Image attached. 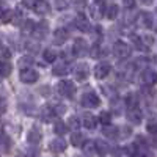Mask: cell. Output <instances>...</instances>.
I'll return each instance as SVG.
<instances>
[{
  "instance_id": "obj_26",
  "label": "cell",
  "mask_w": 157,
  "mask_h": 157,
  "mask_svg": "<svg viewBox=\"0 0 157 157\" xmlns=\"http://www.w3.org/2000/svg\"><path fill=\"white\" fill-rule=\"evenodd\" d=\"M118 11H120V6H118L116 3H110L107 5V11H105V16L109 19H115L118 16Z\"/></svg>"
},
{
  "instance_id": "obj_11",
  "label": "cell",
  "mask_w": 157,
  "mask_h": 157,
  "mask_svg": "<svg viewBox=\"0 0 157 157\" xmlns=\"http://www.w3.org/2000/svg\"><path fill=\"white\" fill-rule=\"evenodd\" d=\"M68 38H69V33H68L66 29H57L54 32V44L61 46L68 41Z\"/></svg>"
},
{
  "instance_id": "obj_18",
  "label": "cell",
  "mask_w": 157,
  "mask_h": 157,
  "mask_svg": "<svg viewBox=\"0 0 157 157\" xmlns=\"http://www.w3.org/2000/svg\"><path fill=\"white\" fill-rule=\"evenodd\" d=\"M35 27H36V24L32 19H25L21 25V32H22V35H29V33L35 32Z\"/></svg>"
},
{
  "instance_id": "obj_21",
  "label": "cell",
  "mask_w": 157,
  "mask_h": 157,
  "mask_svg": "<svg viewBox=\"0 0 157 157\" xmlns=\"http://www.w3.org/2000/svg\"><path fill=\"white\" fill-rule=\"evenodd\" d=\"M127 120L132 123V124H138L141 121V113L138 109H134V110H127Z\"/></svg>"
},
{
  "instance_id": "obj_17",
  "label": "cell",
  "mask_w": 157,
  "mask_h": 157,
  "mask_svg": "<svg viewBox=\"0 0 157 157\" xmlns=\"http://www.w3.org/2000/svg\"><path fill=\"white\" fill-rule=\"evenodd\" d=\"M27 140L30 145H38L41 141V132L38 130V127H33L29 130V135H27Z\"/></svg>"
},
{
  "instance_id": "obj_12",
  "label": "cell",
  "mask_w": 157,
  "mask_h": 157,
  "mask_svg": "<svg viewBox=\"0 0 157 157\" xmlns=\"http://www.w3.org/2000/svg\"><path fill=\"white\" fill-rule=\"evenodd\" d=\"M49 32V27H47V22L46 21H41V22H38L36 24V27H35V32H33V36L36 39H44L46 35Z\"/></svg>"
},
{
  "instance_id": "obj_24",
  "label": "cell",
  "mask_w": 157,
  "mask_h": 157,
  "mask_svg": "<svg viewBox=\"0 0 157 157\" xmlns=\"http://www.w3.org/2000/svg\"><path fill=\"white\" fill-rule=\"evenodd\" d=\"M33 11L38 13V14H46V13L50 11V5H49L47 2H36Z\"/></svg>"
},
{
  "instance_id": "obj_13",
  "label": "cell",
  "mask_w": 157,
  "mask_h": 157,
  "mask_svg": "<svg viewBox=\"0 0 157 157\" xmlns=\"http://www.w3.org/2000/svg\"><path fill=\"white\" fill-rule=\"evenodd\" d=\"M102 134L104 137H107V138H112V140H120V127L118 126H105L102 129Z\"/></svg>"
},
{
  "instance_id": "obj_2",
  "label": "cell",
  "mask_w": 157,
  "mask_h": 157,
  "mask_svg": "<svg viewBox=\"0 0 157 157\" xmlns=\"http://www.w3.org/2000/svg\"><path fill=\"white\" fill-rule=\"evenodd\" d=\"M90 49H88V44L83 38H75V41L72 44V54L75 57H85L90 54Z\"/></svg>"
},
{
  "instance_id": "obj_20",
  "label": "cell",
  "mask_w": 157,
  "mask_h": 157,
  "mask_svg": "<svg viewBox=\"0 0 157 157\" xmlns=\"http://www.w3.org/2000/svg\"><path fill=\"white\" fill-rule=\"evenodd\" d=\"M140 22H141L143 27L151 29V27H152V16H151V13L141 11V13H140Z\"/></svg>"
},
{
  "instance_id": "obj_25",
  "label": "cell",
  "mask_w": 157,
  "mask_h": 157,
  "mask_svg": "<svg viewBox=\"0 0 157 157\" xmlns=\"http://www.w3.org/2000/svg\"><path fill=\"white\" fill-rule=\"evenodd\" d=\"M96 149H98V154H101V155H105V154H109V151H110V146L107 145L104 140H98L96 141Z\"/></svg>"
},
{
  "instance_id": "obj_28",
  "label": "cell",
  "mask_w": 157,
  "mask_h": 157,
  "mask_svg": "<svg viewBox=\"0 0 157 157\" xmlns=\"http://www.w3.org/2000/svg\"><path fill=\"white\" fill-rule=\"evenodd\" d=\"M71 143L74 146H83L85 145V141H83V135L80 132H74L71 135Z\"/></svg>"
},
{
  "instance_id": "obj_37",
  "label": "cell",
  "mask_w": 157,
  "mask_h": 157,
  "mask_svg": "<svg viewBox=\"0 0 157 157\" xmlns=\"http://www.w3.org/2000/svg\"><path fill=\"white\" fill-rule=\"evenodd\" d=\"M130 134H132V129H130L129 126L120 127V138H126V137H129Z\"/></svg>"
},
{
  "instance_id": "obj_14",
  "label": "cell",
  "mask_w": 157,
  "mask_h": 157,
  "mask_svg": "<svg viewBox=\"0 0 157 157\" xmlns=\"http://www.w3.org/2000/svg\"><path fill=\"white\" fill-rule=\"evenodd\" d=\"M49 149L52 152H63L64 149H66V141H64L63 138H54L50 143H49Z\"/></svg>"
},
{
  "instance_id": "obj_30",
  "label": "cell",
  "mask_w": 157,
  "mask_h": 157,
  "mask_svg": "<svg viewBox=\"0 0 157 157\" xmlns=\"http://www.w3.org/2000/svg\"><path fill=\"white\" fill-rule=\"evenodd\" d=\"M43 55H44V60H46L47 63H54V61H55V58H57L55 50H52V49H46Z\"/></svg>"
},
{
  "instance_id": "obj_7",
  "label": "cell",
  "mask_w": 157,
  "mask_h": 157,
  "mask_svg": "<svg viewBox=\"0 0 157 157\" xmlns=\"http://www.w3.org/2000/svg\"><path fill=\"white\" fill-rule=\"evenodd\" d=\"M110 71H112L110 64L105 63V61H101V63H98L94 66V77L96 78H105L110 74Z\"/></svg>"
},
{
  "instance_id": "obj_6",
  "label": "cell",
  "mask_w": 157,
  "mask_h": 157,
  "mask_svg": "<svg viewBox=\"0 0 157 157\" xmlns=\"http://www.w3.org/2000/svg\"><path fill=\"white\" fill-rule=\"evenodd\" d=\"M19 78L24 82V83H35L38 80V72L32 68L29 69H21L19 72Z\"/></svg>"
},
{
  "instance_id": "obj_34",
  "label": "cell",
  "mask_w": 157,
  "mask_h": 157,
  "mask_svg": "<svg viewBox=\"0 0 157 157\" xmlns=\"http://www.w3.org/2000/svg\"><path fill=\"white\" fill-rule=\"evenodd\" d=\"M19 63H21L22 69H24V66H25V69H29L32 64H33V58H32V57H22V58L19 60Z\"/></svg>"
},
{
  "instance_id": "obj_22",
  "label": "cell",
  "mask_w": 157,
  "mask_h": 157,
  "mask_svg": "<svg viewBox=\"0 0 157 157\" xmlns=\"http://www.w3.org/2000/svg\"><path fill=\"white\" fill-rule=\"evenodd\" d=\"M82 149H83V154L88 155V157L94 155V151H98L96 149V141H91V140L85 141V145L82 146Z\"/></svg>"
},
{
  "instance_id": "obj_36",
  "label": "cell",
  "mask_w": 157,
  "mask_h": 157,
  "mask_svg": "<svg viewBox=\"0 0 157 157\" xmlns=\"http://www.w3.org/2000/svg\"><path fill=\"white\" fill-rule=\"evenodd\" d=\"M2 148H3V152H5V154H6V152H10L11 141H10V138H8V135H6V134H3V138H2Z\"/></svg>"
},
{
  "instance_id": "obj_10",
  "label": "cell",
  "mask_w": 157,
  "mask_h": 157,
  "mask_svg": "<svg viewBox=\"0 0 157 157\" xmlns=\"http://www.w3.org/2000/svg\"><path fill=\"white\" fill-rule=\"evenodd\" d=\"M74 24H75V27L80 32H90V29H91V25L88 22V17L83 14V13H78V14L75 16Z\"/></svg>"
},
{
  "instance_id": "obj_38",
  "label": "cell",
  "mask_w": 157,
  "mask_h": 157,
  "mask_svg": "<svg viewBox=\"0 0 157 157\" xmlns=\"http://www.w3.org/2000/svg\"><path fill=\"white\" fill-rule=\"evenodd\" d=\"M10 72H11V64H10L8 61H3V63H2V75H3V77H8Z\"/></svg>"
},
{
  "instance_id": "obj_45",
  "label": "cell",
  "mask_w": 157,
  "mask_h": 157,
  "mask_svg": "<svg viewBox=\"0 0 157 157\" xmlns=\"http://www.w3.org/2000/svg\"><path fill=\"white\" fill-rule=\"evenodd\" d=\"M57 8H60V10L61 8H68V3L66 2H63V3L61 2H57Z\"/></svg>"
},
{
  "instance_id": "obj_40",
  "label": "cell",
  "mask_w": 157,
  "mask_h": 157,
  "mask_svg": "<svg viewBox=\"0 0 157 157\" xmlns=\"http://www.w3.org/2000/svg\"><path fill=\"white\" fill-rule=\"evenodd\" d=\"M146 129H148V132H151V134H157V121H149Z\"/></svg>"
},
{
  "instance_id": "obj_19",
  "label": "cell",
  "mask_w": 157,
  "mask_h": 157,
  "mask_svg": "<svg viewBox=\"0 0 157 157\" xmlns=\"http://www.w3.org/2000/svg\"><path fill=\"white\" fill-rule=\"evenodd\" d=\"M124 105L127 107V110H134V109H137V107H138V99H137V96H135L134 93L127 94L126 99H124Z\"/></svg>"
},
{
  "instance_id": "obj_23",
  "label": "cell",
  "mask_w": 157,
  "mask_h": 157,
  "mask_svg": "<svg viewBox=\"0 0 157 157\" xmlns=\"http://www.w3.org/2000/svg\"><path fill=\"white\" fill-rule=\"evenodd\" d=\"M83 127H86L90 130H93L96 127V118L91 113H85L83 115Z\"/></svg>"
},
{
  "instance_id": "obj_1",
  "label": "cell",
  "mask_w": 157,
  "mask_h": 157,
  "mask_svg": "<svg viewBox=\"0 0 157 157\" xmlns=\"http://www.w3.org/2000/svg\"><path fill=\"white\" fill-rule=\"evenodd\" d=\"M80 104L86 109H94L101 104V99L96 93H93V91H86V93H83L82 98H80Z\"/></svg>"
},
{
  "instance_id": "obj_43",
  "label": "cell",
  "mask_w": 157,
  "mask_h": 157,
  "mask_svg": "<svg viewBox=\"0 0 157 157\" xmlns=\"http://www.w3.org/2000/svg\"><path fill=\"white\" fill-rule=\"evenodd\" d=\"M25 47L30 49V50H33V52H36V50L39 49V44H38V43H27V44H25Z\"/></svg>"
},
{
  "instance_id": "obj_5",
  "label": "cell",
  "mask_w": 157,
  "mask_h": 157,
  "mask_svg": "<svg viewBox=\"0 0 157 157\" xmlns=\"http://www.w3.org/2000/svg\"><path fill=\"white\" fill-rule=\"evenodd\" d=\"M88 11H90V16L93 19H99L104 16V13L107 11V5L104 2H94L88 6Z\"/></svg>"
},
{
  "instance_id": "obj_39",
  "label": "cell",
  "mask_w": 157,
  "mask_h": 157,
  "mask_svg": "<svg viewBox=\"0 0 157 157\" xmlns=\"http://www.w3.org/2000/svg\"><path fill=\"white\" fill-rule=\"evenodd\" d=\"M101 50H102V49H101V46H99V44H94L93 47H91V52H90V55H91V57H94V58H98V57H99V55L102 54Z\"/></svg>"
},
{
  "instance_id": "obj_8",
  "label": "cell",
  "mask_w": 157,
  "mask_h": 157,
  "mask_svg": "<svg viewBox=\"0 0 157 157\" xmlns=\"http://www.w3.org/2000/svg\"><path fill=\"white\" fill-rule=\"evenodd\" d=\"M141 82L145 83L146 86H152L154 83H157V72L151 68L145 69L141 72Z\"/></svg>"
},
{
  "instance_id": "obj_32",
  "label": "cell",
  "mask_w": 157,
  "mask_h": 157,
  "mask_svg": "<svg viewBox=\"0 0 157 157\" xmlns=\"http://www.w3.org/2000/svg\"><path fill=\"white\" fill-rule=\"evenodd\" d=\"M13 17H14V11H11V10H3V13L0 14V19H2V22H10L13 21Z\"/></svg>"
},
{
  "instance_id": "obj_33",
  "label": "cell",
  "mask_w": 157,
  "mask_h": 157,
  "mask_svg": "<svg viewBox=\"0 0 157 157\" xmlns=\"http://www.w3.org/2000/svg\"><path fill=\"white\" fill-rule=\"evenodd\" d=\"M123 151H124V154H127L129 157H135V155L138 154V148H137V145H129V146H126Z\"/></svg>"
},
{
  "instance_id": "obj_41",
  "label": "cell",
  "mask_w": 157,
  "mask_h": 157,
  "mask_svg": "<svg viewBox=\"0 0 157 157\" xmlns=\"http://www.w3.org/2000/svg\"><path fill=\"white\" fill-rule=\"evenodd\" d=\"M143 38V43H145V47L148 49L149 46H152V43H154V39H152V36H148V35H145V36H141Z\"/></svg>"
},
{
  "instance_id": "obj_9",
  "label": "cell",
  "mask_w": 157,
  "mask_h": 157,
  "mask_svg": "<svg viewBox=\"0 0 157 157\" xmlns=\"http://www.w3.org/2000/svg\"><path fill=\"white\" fill-rule=\"evenodd\" d=\"M88 74H90V68H88V64H85V63H78L75 66V69H74V77H75V80H78V82H83L85 78L88 77Z\"/></svg>"
},
{
  "instance_id": "obj_42",
  "label": "cell",
  "mask_w": 157,
  "mask_h": 157,
  "mask_svg": "<svg viewBox=\"0 0 157 157\" xmlns=\"http://www.w3.org/2000/svg\"><path fill=\"white\" fill-rule=\"evenodd\" d=\"M2 57H3V61H6V60L11 57V52H10V49H8L6 46L2 47Z\"/></svg>"
},
{
  "instance_id": "obj_3",
  "label": "cell",
  "mask_w": 157,
  "mask_h": 157,
  "mask_svg": "<svg viewBox=\"0 0 157 157\" xmlns=\"http://www.w3.org/2000/svg\"><path fill=\"white\" fill-rule=\"evenodd\" d=\"M57 91L63 98H72L75 88H74V83L71 80H60L58 85H57Z\"/></svg>"
},
{
  "instance_id": "obj_46",
  "label": "cell",
  "mask_w": 157,
  "mask_h": 157,
  "mask_svg": "<svg viewBox=\"0 0 157 157\" xmlns=\"http://www.w3.org/2000/svg\"><path fill=\"white\" fill-rule=\"evenodd\" d=\"M126 6H127V8H132V6H134V2H124V8H126Z\"/></svg>"
},
{
  "instance_id": "obj_15",
  "label": "cell",
  "mask_w": 157,
  "mask_h": 157,
  "mask_svg": "<svg viewBox=\"0 0 157 157\" xmlns=\"http://www.w3.org/2000/svg\"><path fill=\"white\" fill-rule=\"evenodd\" d=\"M57 115V110H55V107H50V105H44L41 110H39V118H41L43 121H50L52 118H54Z\"/></svg>"
},
{
  "instance_id": "obj_31",
  "label": "cell",
  "mask_w": 157,
  "mask_h": 157,
  "mask_svg": "<svg viewBox=\"0 0 157 157\" xmlns=\"http://www.w3.org/2000/svg\"><path fill=\"white\" fill-rule=\"evenodd\" d=\"M130 39H132V43L135 44V47H138L140 50H146V47H145V43H143V38H141V36L132 35V36H130Z\"/></svg>"
},
{
  "instance_id": "obj_27",
  "label": "cell",
  "mask_w": 157,
  "mask_h": 157,
  "mask_svg": "<svg viewBox=\"0 0 157 157\" xmlns=\"http://www.w3.org/2000/svg\"><path fill=\"white\" fill-rule=\"evenodd\" d=\"M54 130H55L57 135H64L68 132V124L63 123V121H57L55 126H54Z\"/></svg>"
},
{
  "instance_id": "obj_29",
  "label": "cell",
  "mask_w": 157,
  "mask_h": 157,
  "mask_svg": "<svg viewBox=\"0 0 157 157\" xmlns=\"http://www.w3.org/2000/svg\"><path fill=\"white\" fill-rule=\"evenodd\" d=\"M99 123L105 127V126H110V123H112V115L109 113V112H101V115H99Z\"/></svg>"
},
{
  "instance_id": "obj_44",
  "label": "cell",
  "mask_w": 157,
  "mask_h": 157,
  "mask_svg": "<svg viewBox=\"0 0 157 157\" xmlns=\"http://www.w3.org/2000/svg\"><path fill=\"white\" fill-rule=\"evenodd\" d=\"M135 157H151L148 152H145V151H138V154L135 155Z\"/></svg>"
},
{
  "instance_id": "obj_35",
  "label": "cell",
  "mask_w": 157,
  "mask_h": 157,
  "mask_svg": "<svg viewBox=\"0 0 157 157\" xmlns=\"http://www.w3.org/2000/svg\"><path fill=\"white\" fill-rule=\"evenodd\" d=\"M68 127H72V129H78V126H80V120H78L77 116H69L68 120Z\"/></svg>"
},
{
  "instance_id": "obj_16",
  "label": "cell",
  "mask_w": 157,
  "mask_h": 157,
  "mask_svg": "<svg viewBox=\"0 0 157 157\" xmlns=\"http://www.w3.org/2000/svg\"><path fill=\"white\" fill-rule=\"evenodd\" d=\"M68 71H69V68H68V63H66V61L55 63V64H54V68H52V74H54V75H58V77L66 75Z\"/></svg>"
},
{
  "instance_id": "obj_4",
  "label": "cell",
  "mask_w": 157,
  "mask_h": 157,
  "mask_svg": "<svg viewBox=\"0 0 157 157\" xmlns=\"http://www.w3.org/2000/svg\"><path fill=\"white\" fill-rule=\"evenodd\" d=\"M113 54L120 60H126L127 57H130V47L124 41H116L113 44Z\"/></svg>"
}]
</instances>
